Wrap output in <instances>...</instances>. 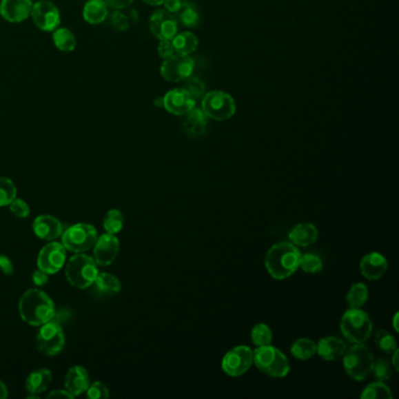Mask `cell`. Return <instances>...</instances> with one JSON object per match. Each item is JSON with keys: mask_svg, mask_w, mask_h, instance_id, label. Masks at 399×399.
<instances>
[{"mask_svg": "<svg viewBox=\"0 0 399 399\" xmlns=\"http://www.w3.org/2000/svg\"><path fill=\"white\" fill-rule=\"evenodd\" d=\"M301 252L291 241H283L272 246L265 258V266L269 276L276 280H285L298 271Z\"/></svg>", "mask_w": 399, "mask_h": 399, "instance_id": "obj_1", "label": "cell"}, {"mask_svg": "<svg viewBox=\"0 0 399 399\" xmlns=\"http://www.w3.org/2000/svg\"><path fill=\"white\" fill-rule=\"evenodd\" d=\"M19 315L30 326H43L55 318L54 303L45 291L28 289L20 298Z\"/></svg>", "mask_w": 399, "mask_h": 399, "instance_id": "obj_2", "label": "cell"}, {"mask_svg": "<svg viewBox=\"0 0 399 399\" xmlns=\"http://www.w3.org/2000/svg\"><path fill=\"white\" fill-rule=\"evenodd\" d=\"M253 363L260 371L274 378H283L291 370L286 355L271 345L258 347L253 351Z\"/></svg>", "mask_w": 399, "mask_h": 399, "instance_id": "obj_3", "label": "cell"}, {"mask_svg": "<svg viewBox=\"0 0 399 399\" xmlns=\"http://www.w3.org/2000/svg\"><path fill=\"white\" fill-rule=\"evenodd\" d=\"M341 333L354 345L365 343L371 336L372 321L360 308H350L342 316Z\"/></svg>", "mask_w": 399, "mask_h": 399, "instance_id": "obj_4", "label": "cell"}, {"mask_svg": "<svg viewBox=\"0 0 399 399\" xmlns=\"http://www.w3.org/2000/svg\"><path fill=\"white\" fill-rule=\"evenodd\" d=\"M343 367L349 376L357 382H362L371 375L374 368V356L365 343L353 345L345 350L343 355Z\"/></svg>", "mask_w": 399, "mask_h": 399, "instance_id": "obj_5", "label": "cell"}, {"mask_svg": "<svg viewBox=\"0 0 399 399\" xmlns=\"http://www.w3.org/2000/svg\"><path fill=\"white\" fill-rule=\"evenodd\" d=\"M99 274L95 260L83 253H76L66 265V278L72 286L85 289L93 286Z\"/></svg>", "mask_w": 399, "mask_h": 399, "instance_id": "obj_6", "label": "cell"}, {"mask_svg": "<svg viewBox=\"0 0 399 399\" xmlns=\"http://www.w3.org/2000/svg\"><path fill=\"white\" fill-rule=\"evenodd\" d=\"M62 245L67 251L83 253L94 247L97 241V231L90 224H75L63 229Z\"/></svg>", "mask_w": 399, "mask_h": 399, "instance_id": "obj_7", "label": "cell"}, {"mask_svg": "<svg viewBox=\"0 0 399 399\" xmlns=\"http://www.w3.org/2000/svg\"><path fill=\"white\" fill-rule=\"evenodd\" d=\"M203 112L214 121H226L236 114L234 99L223 90H214L203 96Z\"/></svg>", "mask_w": 399, "mask_h": 399, "instance_id": "obj_8", "label": "cell"}, {"mask_svg": "<svg viewBox=\"0 0 399 399\" xmlns=\"http://www.w3.org/2000/svg\"><path fill=\"white\" fill-rule=\"evenodd\" d=\"M65 343L66 338L63 329L54 318L40 326L37 335V347L43 355L50 357L58 355L61 353L62 349L65 348Z\"/></svg>", "mask_w": 399, "mask_h": 399, "instance_id": "obj_9", "label": "cell"}, {"mask_svg": "<svg viewBox=\"0 0 399 399\" xmlns=\"http://www.w3.org/2000/svg\"><path fill=\"white\" fill-rule=\"evenodd\" d=\"M253 365V350L247 345H238L226 353L221 368L231 377L243 376Z\"/></svg>", "mask_w": 399, "mask_h": 399, "instance_id": "obj_10", "label": "cell"}, {"mask_svg": "<svg viewBox=\"0 0 399 399\" xmlns=\"http://www.w3.org/2000/svg\"><path fill=\"white\" fill-rule=\"evenodd\" d=\"M194 70V61L190 55L174 54L164 59L161 66V75L169 82L185 81L190 78Z\"/></svg>", "mask_w": 399, "mask_h": 399, "instance_id": "obj_11", "label": "cell"}, {"mask_svg": "<svg viewBox=\"0 0 399 399\" xmlns=\"http://www.w3.org/2000/svg\"><path fill=\"white\" fill-rule=\"evenodd\" d=\"M32 19L35 26L43 32H53L60 25V12L52 1L40 0L32 8Z\"/></svg>", "mask_w": 399, "mask_h": 399, "instance_id": "obj_12", "label": "cell"}, {"mask_svg": "<svg viewBox=\"0 0 399 399\" xmlns=\"http://www.w3.org/2000/svg\"><path fill=\"white\" fill-rule=\"evenodd\" d=\"M66 263V248L59 243H48L43 246L38 256V268L46 272L47 274L58 273Z\"/></svg>", "mask_w": 399, "mask_h": 399, "instance_id": "obj_13", "label": "cell"}, {"mask_svg": "<svg viewBox=\"0 0 399 399\" xmlns=\"http://www.w3.org/2000/svg\"><path fill=\"white\" fill-rule=\"evenodd\" d=\"M163 107L172 115L185 116L196 107V100L185 88H176L164 95Z\"/></svg>", "mask_w": 399, "mask_h": 399, "instance_id": "obj_14", "label": "cell"}, {"mask_svg": "<svg viewBox=\"0 0 399 399\" xmlns=\"http://www.w3.org/2000/svg\"><path fill=\"white\" fill-rule=\"evenodd\" d=\"M150 31L157 39H174L178 32V21L170 12L158 10L150 18Z\"/></svg>", "mask_w": 399, "mask_h": 399, "instance_id": "obj_15", "label": "cell"}, {"mask_svg": "<svg viewBox=\"0 0 399 399\" xmlns=\"http://www.w3.org/2000/svg\"><path fill=\"white\" fill-rule=\"evenodd\" d=\"M120 252V241L115 234H103L94 245V260L100 266L113 264Z\"/></svg>", "mask_w": 399, "mask_h": 399, "instance_id": "obj_16", "label": "cell"}, {"mask_svg": "<svg viewBox=\"0 0 399 399\" xmlns=\"http://www.w3.org/2000/svg\"><path fill=\"white\" fill-rule=\"evenodd\" d=\"M387 271H388V261L380 253H369L360 260V272L365 279L371 281L382 279Z\"/></svg>", "mask_w": 399, "mask_h": 399, "instance_id": "obj_17", "label": "cell"}, {"mask_svg": "<svg viewBox=\"0 0 399 399\" xmlns=\"http://www.w3.org/2000/svg\"><path fill=\"white\" fill-rule=\"evenodd\" d=\"M32 0H3L0 14L8 23H21L31 16Z\"/></svg>", "mask_w": 399, "mask_h": 399, "instance_id": "obj_18", "label": "cell"}, {"mask_svg": "<svg viewBox=\"0 0 399 399\" xmlns=\"http://www.w3.org/2000/svg\"><path fill=\"white\" fill-rule=\"evenodd\" d=\"M33 232L41 241H51L58 239L63 232L61 221L48 214L35 218L33 221Z\"/></svg>", "mask_w": 399, "mask_h": 399, "instance_id": "obj_19", "label": "cell"}, {"mask_svg": "<svg viewBox=\"0 0 399 399\" xmlns=\"http://www.w3.org/2000/svg\"><path fill=\"white\" fill-rule=\"evenodd\" d=\"M90 384L88 372L80 365L70 368V371L67 372L65 388L73 397L85 393Z\"/></svg>", "mask_w": 399, "mask_h": 399, "instance_id": "obj_20", "label": "cell"}, {"mask_svg": "<svg viewBox=\"0 0 399 399\" xmlns=\"http://www.w3.org/2000/svg\"><path fill=\"white\" fill-rule=\"evenodd\" d=\"M348 349L347 343L336 336H327L321 338L316 345V354L325 360L331 362L341 358Z\"/></svg>", "mask_w": 399, "mask_h": 399, "instance_id": "obj_21", "label": "cell"}, {"mask_svg": "<svg viewBox=\"0 0 399 399\" xmlns=\"http://www.w3.org/2000/svg\"><path fill=\"white\" fill-rule=\"evenodd\" d=\"M207 120L209 117L206 116L203 109L194 107L191 112L186 114L185 120L183 122L186 135L192 139H197L204 135L207 128Z\"/></svg>", "mask_w": 399, "mask_h": 399, "instance_id": "obj_22", "label": "cell"}, {"mask_svg": "<svg viewBox=\"0 0 399 399\" xmlns=\"http://www.w3.org/2000/svg\"><path fill=\"white\" fill-rule=\"evenodd\" d=\"M288 238H289L291 244H294L295 246L308 247L318 241V229L314 224L303 223V224H298L291 229Z\"/></svg>", "mask_w": 399, "mask_h": 399, "instance_id": "obj_23", "label": "cell"}, {"mask_svg": "<svg viewBox=\"0 0 399 399\" xmlns=\"http://www.w3.org/2000/svg\"><path fill=\"white\" fill-rule=\"evenodd\" d=\"M52 378V372L48 369H39L31 372L25 384L26 390L30 392L28 398H38L39 393L46 391L51 384Z\"/></svg>", "mask_w": 399, "mask_h": 399, "instance_id": "obj_24", "label": "cell"}, {"mask_svg": "<svg viewBox=\"0 0 399 399\" xmlns=\"http://www.w3.org/2000/svg\"><path fill=\"white\" fill-rule=\"evenodd\" d=\"M82 16L90 25H99L108 17V5L105 4V0H88L83 8Z\"/></svg>", "mask_w": 399, "mask_h": 399, "instance_id": "obj_25", "label": "cell"}, {"mask_svg": "<svg viewBox=\"0 0 399 399\" xmlns=\"http://www.w3.org/2000/svg\"><path fill=\"white\" fill-rule=\"evenodd\" d=\"M93 286L97 294H100L101 296L117 294V293H120L121 288H122L120 280L110 273H99L96 279L94 281Z\"/></svg>", "mask_w": 399, "mask_h": 399, "instance_id": "obj_26", "label": "cell"}, {"mask_svg": "<svg viewBox=\"0 0 399 399\" xmlns=\"http://www.w3.org/2000/svg\"><path fill=\"white\" fill-rule=\"evenodd\" d=\"M172 43L174 52H177V54L190 55L197 50L198 39L191 32H182L179 34L174 35Z\"/></svg>", "mask_w": 399, "mask_h": 399, "instance_id": "obj_27", "label": "cell"}, {"mask_svg": "<svg viewBox=\"0 0 399 399\" xmlns=\"http://www.w3.org/2000/svg\"><path fill=\"white\" fill-rule=\"evenodd\" d=\"M178 23L185 26L187 28H197L199 23V12L194 4L189 1H183L182 6L179 8L178 12L174 14Z\"/></svg>", "mask_w": 399, "mask_h": 399, "instance_id": "obj_28", "label": "cell"}, {"mask_svg": "<svg viewBox=\"0 0 399 399\" xmlns=\"http://www.w3.org/2000/svg\"><path fill=\"white\" fill-rule=\"evenodd\" d=\"M291 353L298 360H310L316 354V343L310 338H298L291 345Z\"/></svg>", "mask_w": 399, "mask_h": 399, "instance_id": "obj_29", "label": "cell"}, {"mask_svg": "<svg viewBox=\"0 0 399 399\" xmlns=\"http://www.w3.org/2000/svg\"><path fill=\"white\" fill-rule=\"evenodd\" d=\"M53 41L59 51L73 52L76 47V38L68 28H57L53 31Z\"/></svg>", "mask_w": 399, "mask_h": 399, "instance_id": "obj_30", "label": "cell"}, {"mask_svg": "<svg viewBox=\"0 0 399 399\" xmlns=\"http://www.w3.org/2000/svg\"><path fill=\"white\" fill-rule=\"evenodd\" d=\"M369 289L365 283H354L347 294V303L350 308H362L368 301Z\"/></svg>", "mask_w": 399, "mask_h": 399, "instance_id": "obj_31", "label": "cell"}, {"mask_svg": "<svg viewBox=\"0 0 399 399\" xmlns=\"http://www.w3.org/2000/svg\"><path fill=\"white\" fill-rule=\"evenodd\" d=\"M362 399H391V389L389 388L384 382L377 380L365 387L363 392L360 393Z\"/></svg>", "mask_w": 399, "mask_h": 399, "instance_id": "obj_32", "label": "cell"}, {"mask_svg": "<svg viewBox=\"0 0 399 399\" xmlns=\"http://www.w3.org/2000/svg\"><path fill=\"white\" fill-rule=\"evenodd\" d=\"M123 226L124 217L120 209H113L107 212L105 219H103V227L107 233L117 234L122 231Z\"/></svg>", "mask_w": 399, "mask_h": 399, "instance_id": "obj_33", "label": "cell"}, {"mask_svg": "<svg viewBox=\"0 0 399 399\" xmlns=\"http://www.w3.org/2000/svg\"><path fill=\"white\" fill-rule=\"evenodd\" d=\"M251 338L256 347H264V345H271L273 334H272L271 328L266 323H256V326L253 327Z\"/></svg>", "mask_w": 399, "mask_h": 399, "instance_id": "obj_34", "label": "cell"}, {"mask_svg": "<svg viewBox=\"0 0 399 399\" xmlns=\"http://www.w3.org/2000/svg\"><path fill=\"white\" fill-rule=\"evenodd\" d=\"M17 198V187L11 179L0 177V207L8 206Z\"/></svg>", "mask_w": 399, "mask_h": 399, "instance_id": "obj_35", "label": "cell"}, {"mask_svg": "<svg viewBox=\"0 0 399 399\" xmlns=\"http://www.w3.org/2000/svg\"><path fill=\"white\" fill-rule=\"evenodd\" d=\"M375 343L380 350L383 353L391 355L397 349V341L393 338V335L387 331V330H378L375 335Z\"/></svg>", "mask_w": 399, "mask_h": 399, "instance_id": "obj_36", "label": "cell"}, {"mask_svg": "<svg viewBox=\"0 0 399 399\" xmlns=\"http://www.w3.org/2000/svg\"><path fill=\"white\" fill-rule=\"evenodd\" d=\"M303 272L309 273V274H315L318 272L322 271L323 268V263H322L321 258L313 254V253H307V254H301V259H300V266Z\"/></svg>", "mask_w": 399, "mask_h": 399, "instance_id": "obj_37", "label": "cell"}, {"mask_svg": "<svg viewBox=\"0 0 399 399\" xmlns=\"http://www.w3.org/2000/svg\"><path fill=\"white\" fill-rule=\"evenodd\" d=\"M392 369L393 367H392L390 360H387V358H380L374 363L372 372H374V376L377 380L385 382V380H390V377L392 376Z\"/></svg>", "mask_w": 399, "mask_h": 399, "instance_id": "obj_38", "label": "cell"}, {"mask_svg": "<svg viewBox=\"0 0 399 399\" xmlns=\"http://www.w3.org/2000/svg\"><path fill=\"white\" fill-rule=\"evenodd\" d=\"M185 90L191 94V96L194 97V100L197 99H202L205 95V83L197 78V76H192L186 79Z\"/></svg>", "mask_w": 399, "mask_h": 399, "instance_id": "obj_39", "label": "cell"}, {"mask_svg": "<svg viewBox=\"0 0 399 399\" xmlns=\"http://www.w3.org/2000/svg\"><path fill=\"white\" fill-rule=\"evenodd\" d=\"M10 211L18 218H28L31 212V209L28 206V203L23 201V199H18L16 198L14 201H12L11 204L8 205Z\"/></svg>", "mask_w": 399, "mask_h": 399, "instance_id": "obj_40", "label": "cell"}, {"mask_svg": "<svg viewBox=\"0 0 399 399\" xmlns=\"http://www.w3.org/2000/svg\"><path fill=\"white\" fill-rule=\"evenodd\" d=\"M85 392H87L85 393L87 397L90 399L108 398L109 397L108 388L101 382H95V383L90 384V387H88Z\"/></svg>", "mask_w": 399, "mask_h": 399, "instance_id": "obj_41", "label": "cell"}, {"mask_svg": "<svg viewBox=\"0 0 399 399\" xmlns=\"http://www.w3.org/2000/svg\"><path fill=\"white\" fill-rule=\"evenodd\" d=\"M112 25H113L116 31H127L129 28L128 17L123 14V13H121L120 11L114 12L113 16H112Z\"/></svg>", "mask_w": 399, "mask_h": 399, "instance_id": "obj_42", "label": "cell"}, {"mask_svg": "<svg viewBox=\"0 0 399 399\" xmlns=\"http://www.w3.org/2000/svg\"><path fill=\"white\" fill-rule=\"evenodd\" d=\"M158 54L161 58H170L174 54V47L172 39L159 40Z\"/></svg>", "mask_w": 399, "mask_h": 399, "instance_id": "obj_43", "label": "cell"}, {"mask_svg": "<svg viewBox=\"0 0 399 399\" xmlns=\"http://www.w3.org/2000/svg\"><path fill=\"white\" fill-rule=\"evenodd\" d=\"M0 269L5 276H12L14 273V266L8 256H0Z\"/></svg>", "mask_w": 399, "mask_h": 399, "instance_id": "obj_44", "label": "cell"}, {"mask_svg": "<svg viewBox=\"0 0 399 399\" xmlns=\"http://www.w3.org/2000/svg\"><path fill=\"white\" fill-rule=\"evenodd\" d=\"M32 281L34 283L37 287H43L48 283V274L46 272L41 271V269H38L33 273V276H32Z\"/></svg>", "mask_w": 399, "mask_h": 399, "instance_id": "obj_45", "label": "cell"}, {"mask_svg": "<svg viewBox=\"0 0 399 399\" xmlns=\"http://www.w3.org/2000/svg\"><path fill=\"white\" fill-rule=\"evenodd\" d=\"M105 4L115 10H122V8H128L129 5L134 3V0H105Z\"/></svg>", "mask_w": 399, "mask_h": 399, "instance_id": "obj_46", "label": "cell"}, {"mask_svg": "<svg viewBox=\"0 0 399 399\" xmlns=\"http://www.w3.org/2000/svg\"><path fill=\"white\" fill-rule=\"evenodd\" d=\"M182 0H164L163 5L167 12H170L172 14H176L181 6H182Z\"/></svg>", "mask_w": 399, "mask_h": 399, "instance_id": "obj_47", "label": "cell"}, {"mask_svg": "<svg viewBox=\"0 0 399 399\" xmlns=\"http://www.w3.org/2000/svg\"><path fill=\"white\" fill-rule=\"evenodd\" d=\"M47 398L72 399L74 398V397L65 389V390H55V391H52L50 395L47 396Z\"/></svg>", "mask_w": 399, "mask_h": 399, "instance_id": "obj_48", "label": "cell"}, {"mask_svg": "<svg viewBox=\"0 0 399 399\" xmlns=\"http://www.w3.org/2000/svg\"><path fill=\"white\" fill-rule=\"evenodd\" d=\"M398 349H396L395 351L392 353L391 360H390L392 367L395 369V371H398V358H397V357H398Z\"/></svg>", "mask_w": 399, "mask_h": 399, "instance_id": "obj_49", "label": "cell"}, {"mask_svg": "<svg viewBox=\"0 0 399 399\" xmlns=\"http://www.w3.org/2000/svg\"><path fill=\"white\" fill-rule=\"evenodd\" d=\"M8 397V388H6V385H5L4 382L0 380V399H6Z\"/></svg>", "mask_w": 399, "mask_h": 399, "instance_id": "obj_50", "label": "cell"}, {"mask_svg": "<svg viewBox=\"0 0 399 399\" xmlns=\"http://www.w3.org/2000/svg\"><path fill=\"white\" fill-rule=\"evenodd\" d=\"M142 1L150 6H159V5H163L164 3V0H142Z\"/></svg>", "mask_w": 399, "mask_h": 399, "instance_id": "obj_51", "label": "cell"}, {"mask_svg": "<svg viewBox=\"0 0 399 399\" xmlns=\"http://www.w3.org/2000/svg\"><path fill=\"white\" fill-rule=\"evenodd\" d=\"M397 318H398V314H396L395 318H393V327H395L396 331H398V328H397Z\"/></svg>", "mask_w": 399, "mask_h": 399, "instance_id": "obj_52", "label": "cell"}]
</instances>
